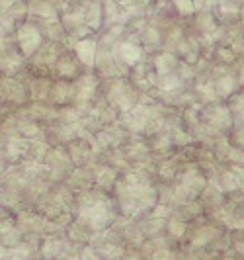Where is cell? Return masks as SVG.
Instances as JSON below:
<instances>
[{
  "label": "cell",
  "instance_id": "6da1fadb",
  "mask_svg": "<svg viewBox=\"0 0 244 260\" xmlns=\"http://www.w3.org/2000/svg\"><path fill=\"white\" fill-rule=\"evenodd\" d=\"M12 39L18 45V49L22 51V55L29 61L31 55L43 45V31L31 18H26L24 22L16 26V29L12 31Z\"/></svg>",
  "mask_w": 244,
  "mask_h": 260
},
{
  "label": "cell",
  "instance_id": "7a4b0ae2",
  "mask_svg": "<svg viewBox=\"0 0 244 260\" xmlns=\"http://www.w3.org/2000/svg\"><path fill=\"white\" fill-rule=\"evenodd\" d=\"M26 69L27 59L14 43L12 36L6 38L0 43V78L20 77L22 73H26Z\"/></svg>",
  "mask_w": 244,
  "mask_h": 260
},
{
  "label": "cell",
  "instance_id": "3957f363",
  "mask_svg": "<svg viewBox=\"0 0 244 260\" xmlns=\"http://www.w3.org/2000/svg\"><path fill=\"white\" fill-rule=\"evenodd\" d=\"M27 18V0H0V27L12 36L20 22Z\"/></svg>",
  "mask_w": 244,
  "mask_h": 260
},
{
  "label": "cell",
  "instance_id": "277c9868",
  "mask_svg": "<svg viewBox=\"0 0 244 260\" xmlns=\"http://www.w3.org/2000/svg\"><path fill=\"white\" fill-rule=\"evenodd\" d=\"M16 231H18V217H16L14 209L0 204V243H4L6 247H10L8 239Z\"/></svg>",
  "mask_w": 244,
  "mask_h": 260
}]
</instances>
